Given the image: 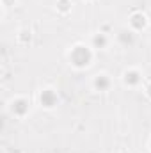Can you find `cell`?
I'll use <instances>...</instances> for the list:
<instances>
[{
	"instance_id": "cell-1",
	"label": "cell",
	"mask_w": 151,
	"mask_h": 153,
	"mask_svg": "<svg viewBox=\"0 0 151 153\" xmlns=\"http://www.w3.org/2000/svg\"><path fill=\"white\" fill-rule=\"evenodd\" d=\"M68 59H70V64L73 68H76V70L89 68L91 62H93V46H85V45L78 43L70 50Z\"/></svg>"
},
{
	"instance_id": "cell-16",
	"label": "cell",
	"mask_w": 151,
	"mask_h": 153,
	"mask_svg": "<svg viewBox=\"0 0 151 153\" xmlns=\"http://www.w3.org/2000/svg\"><path fill=\"white\" fill-rule=\"evenodd\" d=\"M150 150H151V139H150Z\"/></svg>"
},
{
	"instance_id": "cell-12",
	"label": "cell",
	"mask_w": 151,
	"mask_h": 153,
	"mask_svg": "<svg viewBox=\"0 0 151 153\" xmlns=\"http://www.w3.org/2000/svg\"><path fill=\"white\" fill-rule=\"evenodd\" d=\"M100 32H103V34H107V36H109V32H110V25H109V23H105V25L100 29Z\"/></svg>"
},
{
	"instance_id": "cell-11",
	"label": "cell",
	"mask_w": 151,
	"mask_h": 153,
	"mask_svg": "<svg viewBox=\"0 0 151 153\" xmlns=\"http://www.w3.org/2000/svg\"><path fill=\"white\" fill-rule=\"evenodd\" d=\"M142 91H144L146 98H150V100H151V80H146V82H144V87H142Z\"/></svg>"
},
{
	"instance_id": "cell-2",
	"label": "cell",
	"mask_w": 151,
	"mask_h": 153,
	"mask_svg": "<svg viewBox=\"0 0 151 153\" xmlns=\"http://www.w3.org/2000/svg\"><path fill=\"white\" fill-rule=\"evenodd\" d=\"M128 23H130V29H132L133 32H141V30L148 29L150 20H148V16H146L142 11H133V13L130 14V18H128Z\"/></svg>"
},
{
	"instance_id": "cell-8",
	"label": "cell",
	"mask_w": 151,
	"mask_h": 153,
	"mask_svg": "<svg viewBox=\"0 0 151 153\" xmlns=\"http://www.w3.org/2000/svg\"><path fill=\"white\" fill-rule=\"evenodd\" d=\"M71 9H73V2L71 0H57L55 2V11L59 13V14H70L71 13Z\"/></svg>"
},
{
	"instance_id": "cell-4",
	"label": "cell",
	"mask_w": 151,
	"mask_h": 153,
	"mask_svg": "<svg viewBox=\"0 0 151 153\" xmlns=\"http://www.w3.org/2000/svg\"><path fill=\"white\" fill-rule=\"evenodd\" d=\"M29 111H30V102H29L27 98L20 96V98H14V100H13V103H11V112L14 116L23 117V116H27Z\"/></svg>"
},
{
	"instance_id": "cell-17",
	"label": "cell",
	"mask_w": 151,
	"mask_h": 153,
	"mask_svg": "<svg viewBox=\"0 0 151 153\" xmlns=\"http://www.w3.org/2000/svg\"><path fill=\"white\" fill-rule=\"evenodd\" d=\"M148 153H151V152H148Z\"/></svg>"
},
{
	"instance_id": "cell-14",
	"label": "cell",
	"mask_w": 151,
	"mask_h": 153,
	"mask_svg": "<svg viewBox=\"0 0 151 153\" xmlns=\"http://www.w3.org/2000/svg\"><path fill=\"white\" fill-rule=\"evenodd\" d=\"M115 153H130V152H128V150H117Z\"/></svg>"
},
{
	"instance_id": "cell-15",
	"label": "cell",
	"mask_w": 151,
	"mask_h": 153,
	"mask_svg": "<svg viewBox=\"0 0 151 153\" xmlns=\"http://www.w3.org/2000/svg\"><path fill=\"white\" fill-rule=\"evenodd\" d=\"M84 2H87V4H91V2H94V0H84Z\"/></svg>"
},
{
	"instance_id": "cell-3",
	"label": "cell",
	"mask_w": 151,
	"mask_h": 153,
	"mask_svg": "<svg viewBox=\"0 0 151 153\" xmlns=\"http://www.w3.org/2000/svg\"><path fill=\"white\" fill-rule=\"evenodd\" d=\"M121 80L126 87H137L141 82H142V73L139 70H124L123 75H121Z\"/></svg>"
},
{
	"instance_id": "cell-7",
	"label": "cell",
	"mask_w": 151,
	"mask_h": 153,
	"mask_svg": "<svg viewBox=\"0 0 151 153\" xmlns=\"http://www.w3.org/2000/svg\"><path fill=\"white\" fill-rule=\"evenodd\" d=\"M91 46L96 48V50H105V48L109 46V36L103 34V32L93 34V38H91Z\"/></svg>"
},
{
	"instance_id": "cell-9",
	"label": "cell",
	"mask_w": 151,
	"mask_h": 153,
	"mask_svg": "<svg viewBox=\"0 0 151 153\" xmlns=\"http://www.w3.org/2000/svg\"><path fill=\"white\" fill-rule=\"evenodd\" d=\"M117 39L123 43V45H126V43H133V39H135V32L130 29V30H126V29H123V30H119V34H117Z\"/></svg>"
},
{
	"instance_id": "cell-13",
	"label": "cell",
	"mask_w": 151,
	"mask_h": 153,
	"mask_svg": "<svg viewBox=\"0 0 151 153\" xmlns=\"http://www.w3.org/2000/svg\"><path fill=\"white\" fill-rule=\"evenodd\" d=\"M14 2L16 0H2V5L4 7H9V5H14Z\"/></svg>"
},
{
	"instance_id": "cell-6",
	"label": "cell",
	"mask_w": 151,
	"mask_h": 153,
	"mask_svg": "<svg viewBox=\"0 0 151 153\" xmlns=\"http://www.w3.org/2000/svg\"><path fill=\"white\" fill-rule=\"evenodd\" d=\"M110 85H112V80H110V76L105 75V73H98L93 78V89L98 91V93H107L110 89Z\"/></svg>"
},
{
	"instance_id": "cell-5",
	"label": "cell",
	"mask_w": 151,
	"mask_h": 153,
	"mask_svg": "<svg viewBox=\"0 0 151 153\" xmlns=\"http://www.w3.org/2000/svg\"><path fill=\"white\" fill-rule=\"evenodd\" d=\"M39 102H41V105L44 107V109H53L57 103H59V96H57V93L53 91V89H43L41 91V94H39Z\"/></svg>"
},
{
	"instance_id": "cell-10",
	"label": "cell",
	"mask_w": 151,
	"mask_h": 153,
	"mask_svg": "<svg viewBox=\"0 0 151 153\" xmlns=\"http://www.w3.org/2000/svg\"><path fill=\"white\" fill-rule=\"evenodd\" d=\"M16 39H18V43H20V45H29V43L32 41V32H30L29 29H21V30L18 32Z\"/></svg>"
}]
</instances>
